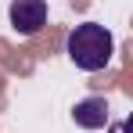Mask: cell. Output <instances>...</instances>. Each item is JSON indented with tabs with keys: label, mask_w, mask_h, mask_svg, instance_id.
<instances>
[{
	"label": "cell",
	"mask_w": 133,
	"mask_h": 133,
	"mask_svg": "<svg viewBox=\"0 0 133 133\" xmlns=\"http://www.w3.org/2000/svg\"><path fill=\"white\" fill-rule=\"evenodd\" d=\"M65 50H68V58H72L76 68L101 72V68L111 61V54H115V40H111V32L101 22H83V25H76V29L68 32Z\"/></svg>",
	"instance_id": "cell-1"
},
{
	"label": "cell",
	"mask_w": 133,
	"mask_h": 133,
	"mask_svg": "<svg viewBox=\"0 0 133 133\" xmlns=\"http://www.w3.org/2000/svg\"><path fill=\"white\" fill-rule=\"evenodd\" d=\"M7 18H11V29H15V32L36 36L47 25V0H11Z\"/></svg>",
	"instance_id": "cell-2"
},
{
	"label": "cell",
	"mask_w": 133,
	"mask_h": 133,
	"mask_svg": "<svg viewBox=\"0 0 133 133\" xmlns=\"http://www.w3.org/2000/svg\"><path fill=\"white\" fill-rule=\"evenodd\" d=\"M108 101L104 97H87V101H79L76 108H72V119H76V126H83V130H104L108 126Z\"/></svg>",
	"instance_id": "cell-3"
},
{
	"label": "cell",
	"mask_w": 133,
	"mask_h": 133,
	"mask_svg": "<svg viewBox=\"0 0 133 133\" xmlns=\"http://www.w3.org/2000/svg\"><path fill=\"white\" fill-rule=\"evenodd\" d=\"M111 133H126V122H115V126H111Z\"/></svg>",
	"instance_id": "cell-4"
}]
</instances>
